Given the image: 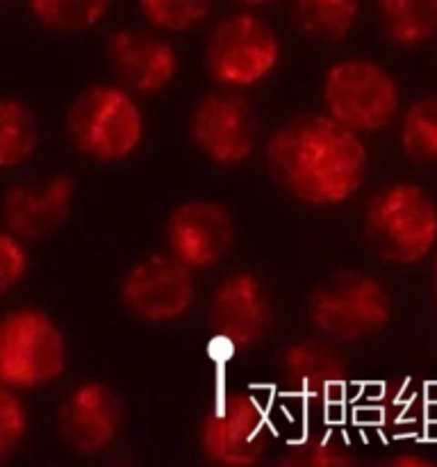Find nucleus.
Returning <instances> with one entry per match:
<instances>
[{"instance_id":"obj_18","label":"nucleus","mask_w":437,"mask_h":467,"mask_svg":"<svg viewBox=\"0 0 437 467\" xmlns=\"http://www.w3.org/2000/svg\"><path fill=\"white\" fill-rule=\"evenodd\" d=\"M378 21L387 41L396 46H419L437 35V0H382Z\"/></svg>"},{"instance_id":"obj_29","label":"nucleus","mask_w":437,"mask_h":467,"mask_svg":"<svg viewBox=\"0 0 437 467\" xmlns=\"http://www.w3.org/2000/svg\"><path fill=\"white\" fill-rule=\"evenodd\" d=\"M109 467H137V463L130 459V456L121 454V459H114L112 465H109Z\"/></svg>"},{"instance_id":"obj_8","label":"nucleus","mask_w":437,"mask_h":467,"mask_svg":"<svg viewBox=\"0 0 437 467\" xmlns=\"http://www.w3.org/2000/svg\"><path fill=\"white\" fill-rule=\"evenodd\" d=\"M280 62V39L259 14L237 9L218 18L205 44V67L214 82L244 89L262 82Z\"/></svg>"},{"instance_id":"obj_22","label":"nucleus","mask_w":437,"mask_h":467,"mask_svg":"<svg viewBox=\"0 0 437 467\" xmlns=\"http://www.w3.org/2000/svg\"><path fill=\"white\" fill-rule=\"evenodd\" d=\"M399 141L412 162L437 164V96H423L405 109Z\"/></svg>"},{"instance_id":"obj_24","label":"nucleus","mask_w":437,"mask_h":467,"mask_svg":"<svg viewBox=\"0 0 437 467\" xmlns=\"http://www.w3.org/2000/svg\"><path fill=\"white\" fill-rule=\"evenodd\" d=\"M139 12L150 26L167 32H185L212 14L208 0H141Z\"/></svg>"},{"instance_id":"obj_14","label":"nucleus","mask_w":437,"mask_h":467,"mask_svg":"<svg viewBox=\"0 0 437 467\" xmlns=\"http://www.w3.org/2000/svg\"><path fill=\"white\" fill-rule=\"evenodd\" d=\"M123 418L126 404L112 388L85 381L64 397L57 410V431L73 451L94 456L117 441Z\"/></svg>"},{"instance_id":"obj_15","label":"nucleus","mask_w":437,"mask_h":467,"mask_svg":"<svg viewBox=\"0 0 437 467\" xmlns=\"http://www.w3.org/2000/svg\"><path fill=\"white\" fill-rule=\"evenodd\" d=\"M105 57L123 89L158 94L178 73V53L164 36L137 27H118L105 41Z\"/></svg>"},{"instance_id":"obj_21","label":"nucleus","mask_w":437,"mask_h":467,"mask_svg":"<svg viewBox=\"0 0 437 467\" xmlns=\"http://www.w3.org/2000/svg\"><path fill=\"white\" fill-rule=\"evenodd\" d=\"M278 467H358L349 441L332 431H310L287 442Z\"/></svg>"},{"instance_id":"obj_28","label":"nucleus","mask_w":437,"mask_h":467,"mask_svg":"<svg viewBox=\"0 0 437 467\" xmlns=\"http://www.w3.org/2000/svg\"><path fill=\"white\" fill-rule=\"evenodd\" d=\"M431 292H432V299H435V306H437V255L432 258V267H431Z\"/></svg>"},{"instance_id":"obj_1","label":"nucleus","mask_w":437,"mask_h":467,"mask_svg":"<svg viewBox=\"0 0 437 467\" xmlns=\"http://www.w3.org/2000/svg\"><path fill=\"white\" fill-rule=\"evenodd\" d=\"M264 160L271 181L314 208L341 205L362 187L369 150L358 132L326 112H299L269 135Z\"/></svg>"},{"instance_id":"obj_17","label":"nucleus","mask_w":437,"mask_h":467,"mask_svg":"<svg viewBox=\"0 0 437 467\" xmlns=\"http://www.w3.org/2000/svg\"><path fill=\"white\" fill-rule=\"evenodd\" d=\"M417 401V392L405 381L378 383L360 400L358 420L382 436H405L419 422Z\"/></svg>"},{"instance_id":"obj_10","label":"nucleus","mask_w":437,"mask_h":467,"mask_svg":"<svg viewBox=\"0 0 437 467\" xmlns=\"http://www.w3.org/2000/svg\"><path fill=\"white\" fill-rule=\"evenodd\" d=\"M259 119L239 91H209L189 114V137L196 149L221 167H235L253 155Z\"/></svg>"},{"instance_id":"obj_9","label":"nucleus","mask_w":437,"mask_h":467,"mask_svg":"<svg viewBox=\"0 0 437 467\" xmlns=\"http://www.w3.org/2000/svg\"><path fill=\"white\" fill-rule=\"evenodd\" d=\"M273 327V304L267 285L250 272L228 274L217 283L208 304L212 347L237 354L258 345Z\"/></svg>"},{"instance_id":"obj_25","label":"nucleus","mask_w":437,"mask_h":467,"mask_svg":"<svg viewBox=\"0 0 437 467\" xmlns=\"http://www.w3.org/2000/svg\"><path fill=\"white\" fill-rule=\"evenodd\" d=\"M27 433V410L16 392L0 390V463H7Z\"/></svg>"},{"instance_id":"obj_16","label":"nucleus","mask_w":437,"mask_h":467,"mask_svg":"<svg viewBox=\"0 0 437 467\" xmlns=\"http://www.w3.org/2000/svg\"><path fill=\"white\" fill-rule=\"evenodd\" d=\"M76 194V182L66 173H55L41 185H12L3 196L7 233L18 240H44L66 222Z\"/></svg>"},{"instance_id":"obj_12","label":"nucleus","mask_w":437,"mask_h":467,"mask_svg":"<svg viewBox=\"0 0 437 467\" xmlns=\"http://www.w3.org/2000/svg\"><path fill=\"white\" fill-rule=\"evenodd\" d=\"M280 383L296 404L326 413L349 397L351 372L346 358L330 342L303 337L282 349Z\"/></svg>"},{"instance_id":"obj_19","label":"nucleus","mask_w":437,"mask_h":467,"mask_svg":"<svg viewBox=\"0 0 437 467\" xmlns=\"http://www.w3.org/2000/svg\"><path fill=\"white\" fill-rule=\"evenodd\" d=\"M355 0H299L291 7V21L300 35L317 41H341L358 21Z\"/></svg>"},{"instance_id":"obj_3","label":"nucleus","mask_w":437,"mask_h":467,"mask_svg":"<svg viewBox=\"0 0 437 467\" xmlns=\"http://www.w3.org/2000/svg\"><path fill=\"white\" fill-rule=\"evenodd\" d=\"M64 128L73 149L82 155L98 162H121L139 149L144 117L130 91L96 82L68 105Z\"/></svg>"},{"instance_id":"obj_2","label":"nucleus","mask_w":437,"mask_h":467,"mask_svg":"<svg viewBox=\"0 0 437 467\" xmlns=\"http://www.w3.org/2000/svg\"><path fill=\"white\" fill-rule=\"evenodd\" d=\"M362 228L378 258L417 265L437 246V201L414 182H391L369 196Z\"/></svg>"},{"instance_id":"obj_26","label":"nucleus","mask_w":437,"mask_h":467,"mask_svg":"<svg viewBox=\"0 0 437 467\" xmlns=\"http://www.w3.org/2000/svg\"><path fill=\"white\" fill-rule=\"evenodd\" d=\"M30 260L27 251L18 237L12 233H0V292H9L23 276H25Z\"/></svg>"},{"instance_id":"obj_4","label":"nucleus","mask_w":437,"mask_h":467,"mask_svg":"<svg viewBox=\"0 0 437 467\" xmlns=\"http://www.w3.org/2000/svg\"><path fill=\"white\" fill-rule=\"evenodd\" d=\"M391 301L385 285L362 269H337L308 296V317L321 336L358 342L387 327Z\"/></svg>"},{"instance_id":"obj_20","label":"nucleus","mask_w":437,"mask_h":467,"mask_svg":"<svg viewBox=\"0 0 437 467\" xmlns=\"http://www.w3.org/2000/svg\"><path fill=\"white\" fill-rule=\"evenodd\" d=\"M39 144V123L27 103L0 100V167L12 169L25 162Z\"/></svg>"},{"instance_id":"obj_13","label":"nucleus","mask_w":437,"mask_h":467,"mask_svg":"<svg viewBox=\"0 0 437 467\" xmlns=\"http://www.w3.org/2000/svg\"><path fill=\"white\" fill-rule=\"evenodd\" d=\"M168 255L189 269L214 267L235 242V222L217 201H187L164 223Z\"/></svg>"},{"instance_id":"obj_27","label":"nucleus","mask_w":437,"mask_h":467,"mask_svg":"<svg viewBox=\"0 0 437 467\" xmlns=\"http://www.w3.org/2000/svg\"><path fill=\"white\" fill-rule=\"evenodd\" d=\"M373 467H437L435 461H431L428 456L414 454V451H403V454L390 456V459L381 461Z\"/></svg>"},{"instance_id":"obj_6","label":"nucleus","mask_w":437,"mask_h":467,"mask_svg":"<svg viewBox=\"0 0 437 467\" xmlns=\"http://www.w3.org/2000/svg\"><path fill=\"white\" fill-rule=\"evenodd\" d=\"M323 109L349 130L378 132L399 114L401 91L385 67L367 57L330 64L321 82Z\"/></svg>"},{"instance_id":"obj_11","label":"nucleus","mask_w":437,"mask_h":467,"mask_svg":"<svg viewBox=\"0 0 437 467\" xmlns=\"http://www.w3.org/2000/svg\"><path fill=\"white\" fill-rule=\"evenodd\" d=\"M118 296L123 308L141 322H176L196 299L194 274L173 255H146L123 274Z\"/></svg>"},{"instance_id":"obj_23","label":"nucleus","mask_w":437,"mask_h":467,"mask_svg":"<svg viewBox=\"0 0 437 467\" xmlns=\"http://www.w3.org/2000/svg\"><path fill=\"white\" fill-rule=\"evenodd\" d=\"M32 16L57 32L89 30L109 12L107 0H30Z\"/></svg>"},{"instance_id":"obj_5","label":"nucleus","mask_w":437,"mask_h":467,"mask_svg":"<svg viewBox=\"0 0 437 467\" xmlns=\"http://www.w3.org/2000/svg\"><path fill=\"white\" fill-rule=\"evenodd\" d=\"M66 369V340L48 313L14 308L0 319V381L7 390H36Z\"/></svg>"},{"instance_id":"obj_7","label":"nucleus","mask_w":437,"mask_h":467,"mask_svg":"<svg viewBox=\"0 0 437 467\" xmlns=\"http://www.w3.org/2000/svg\"><path fill=\"white\" fill-rule=\"evenodd\" d=\"M271 442L267 401L250 390H223L198 424V450L214 467H255Z\"/></svg>"}]
</instances>
